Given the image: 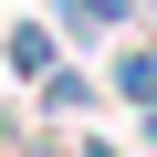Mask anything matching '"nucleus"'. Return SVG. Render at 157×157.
I'll return each instance as SVG.
<instances>
[{"label": "nucleus", "mask_w": 157, "mask_h": 157, "mask_svg": "<svg viewBox=\"0 0 157 157\" xmlns=\"http://www.w3.org/2000/svg\"><path fill=\"white\" fill-rule=\"evenodd\" d=\"M147 21V0H52V32L63 42H126Z\"/></svg>", "instance_id": "obj_1"}, {"label": "nucleus", "mask_w": 157, "mask_h": 157, "mask_svg": "<svg viewBox=\"0 0 157 157\" xmlns=\"http://www.w3.org/2000/svg\"><path fill=\"white\" fill-rule=\"evenodd\" d=\"M94 105H105V84H94L84 63H52L42 84H32V115L42 126H73V115H94Z\"/></svg>", "instance_id": "obj_2"}, {"label": "nucleus", "mask_w": 157, "mask_h": 157, "mask_svg": "<svg viewBox=\"0 0 157 157\" xmlns=\"http://www.w3.org/2000/svg\"><path fill=\"white\" fill-rule=\"evenodd\" d=\"M105 94H115V105H136V115H157V42H115Z\"/></svg>", "instance_id": "obj_3"}, {"label": "nucleus", "mask_w": 157, "mask_h": 157, "mask_svg": "<svg viewBox=\"0 0 157 157\" xmlns=\"http://www.w3.org/2000/svg\"><path fill=\"white\" fill-rule=\"evenodd\" d=\"M0 63H11L21 84H42V73L63 63V32H52V21H11V32H0Z\"/></svg>", "instance_id": "obj_4"}, {"label": "nucleus", "mask_w": 157, "mask_h": 157, "mask_svg": "<svg viewBox=\"0 0 157 157\" xmlns=\"http://www.w3.org/2000/svg\"><path fill=\"white\" fill-rule=\"evenodd\" d=\"M73 157H136V147H115V136H73Z\"/></svg>", "instance_id": "obj_5"}]
</instances>
